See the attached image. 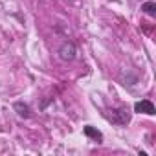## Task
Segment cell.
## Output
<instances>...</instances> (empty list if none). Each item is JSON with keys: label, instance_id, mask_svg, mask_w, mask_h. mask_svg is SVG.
<instances>
[{"label": "cell", "instance_id": "obj_6", "mask_svg": "<svg viewBox=\"0 0 156 156\" xmlns=\"http://www.w3.org/2000/svg\"><path fill=\"white\" fill-rule=\"evenodd\" d=\"M141 13L149 15V17H156V2L149 0V2H143L141 4Z\"/></svg>", "mask_w": 156, "mask_h": 156}, {"label": "cell", "instance_id": "obj_5", "mask_svg": "<svg viewBox=\"0 0 156 156\" xmlns=\"http://www.w3.org/2000/svg\"><path fill=\"white\" fill-rule=\"evenodd\" d=\"M83 134H85L87 138L94 140L96 143H101V141H103V132L98 130V129L92 127V125H85V127H83Z\"/></svg>", "mask_w": 156, "mask_h": 156}, {"label": "cell", "instance_id": "obj_3", "mask_svg": "<svg viewBox=\"0 0 156 156\" xmlns=\"http://www.w3.org/2000/svg\"><path fill=\"white\" fill-rule=\"evenodd\" d=\"M134 112H138V114H147V116H154V114H156V108H154L152 101L141 99V101H136V103H134Z\"/></svg>", "mask_w": 156, "mask_h": 156}, {"label": "cell", "instance_id": "obj_1", "mask_svg": "<svg viewBox=\"0 0 156 156\" xmlns=\"http://www.w3.org/2000/svg\"><path fill=\"white\" fill-rule=\"evenodd\" d=\"M112 114H108L107 118H108V121H112L114 125H118V127H127L129 123H130V118H132V112L127 108V107H119V108H114V110H110Z\"/></svg>", "mask_w": 156, "mask_h": 156}, {"label": "cell", "instance_id": "obj_2", "mask_svg": "<svg viewBox=\"0 0 156 156\" xmlns=\"http://www.w3.org/2000/svg\"><path fill=\"white\" fill-rule=\"evenodd\" d=\"M57 55H59V59H61V61H64V62L73 61V59L77 57V48H75V44H73V42L66 41V42H62V44H61V48H59Z\"/></svg>", "mask_w": 156, "mask_h": 156}, {"label": "cell", "instance_id": "obj_4", "mask_svg": "<svg viewBox=\"0 0 156 156\" xmlns=\"http://www.w3.org/2000/svg\"><path fill=\"white\" fill-rule=\"evenodd\" d=\"M13 110L17 112L19 118H24V119L31 118V114H33L31 107H30L28 103H24V101H15V103H13Z\"/></svg>", "mask_w": 156, "mask_h": 156}]
</instances>
